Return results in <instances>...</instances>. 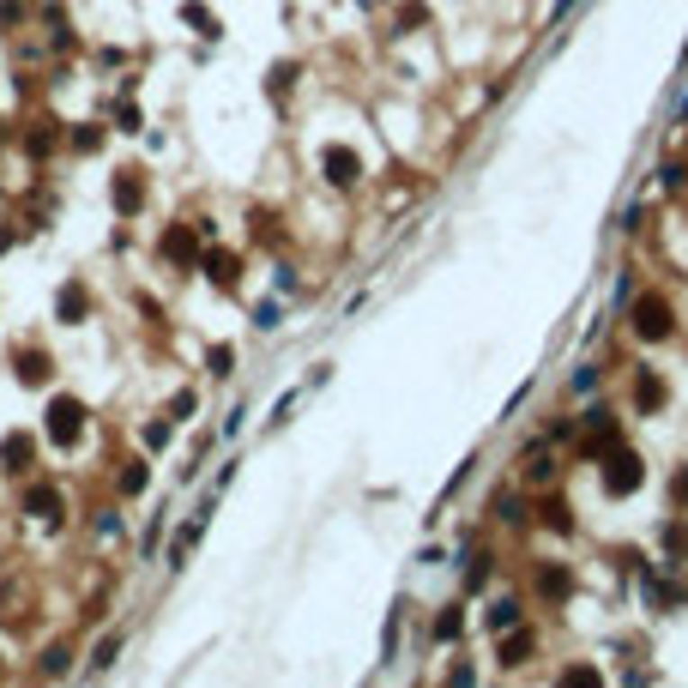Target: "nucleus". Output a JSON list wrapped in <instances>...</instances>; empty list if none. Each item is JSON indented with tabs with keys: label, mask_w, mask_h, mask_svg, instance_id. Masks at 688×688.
<instances>
[{
	"label": "nucleus",
	"mask_w": 688,
	"mask_h": 688,
	"mask_svg": "<svg viewBox=\"0 0 688 688\" xmlns=\"http://www.w3.org/2000/svg\"><path fill=\"white\" fill-rule=\"evenodd\" d=\"M61 314H67V321H79V314H85V290L67 284V290H61Z\"/></svg>",
	"instance_id": "12"
},
{
	"label": "nucleus",
	"mask_w": 688,
	"mask_h": 688,
	"mask_svg": "<svg viewBox=\"0 0 688 688\" xmlns=\"http://www.w3.org/2000/svg\"><path fill=\"white\" fill-rule=\"evenodd\" d=\"M24 513H37V520H61V495L49 484H37L31 495H24Z\"/></svg>",
	"instance_id": "5"
},
{
	"label": "nucleus",
	"mask_w": 688,
	"mask_h": 688,
	"mask_svg": "<svg viewBox=\"0 0 688 688\" xmlns=\"http://www.w3.org/2000/svg\"><path fill=\"white\" fill-rule=\"evenodd\" d=\"M435 634H441V640H453V634H459V610H447L441 622H435Z\"/></svg>",
	"instance_id": "17"
},
{
	"label": "nucleus",
	"mask_w": 688,
	"mask_h": 688,
	"mask_svg": "<svg viewBox=\"0 0 688 688\" xmlns=\"http://www.w3.org/2000/svg\"><path fill=\"white\" fill-rule=\"evenodd\" d=\"M634 332H640V339H665L670 332V308L658 303V296H640V303H634Z\"/></svg>",
	"instance_id": "3"
},
{
	"label": "nucleus",
	"mask_w": 688,
	"mask_h": 688,
	"mask_svg": "<svg viewBox=\"0 0 688 688\" xmlns=\"http://www.w3.org/2000/svg\"><path fill=\"white\" fill-rule=\"evenodd\" d=\"M79 429H85V405H79V399H55V405H49V441H55V447H73V441H79Z\"/></svg>",
	"instance_id": "1"
},
{
	"label": "nucleus",
	"mask_w": 688,
	"mask_h": 688,
	"mask_svg": "<svg viewBox=\"0 0 688 688\" xmlns=\"http://www.w3.org/2000/svg\"><path fill=\"white\" fill-rule=\"evenodd\" d=\"M200 531H205V507L194 513V520H187L182 531H176V538H169V562H176V567H182V556H187V549L200 544Z\"/></svg>",
	"instance_id": "4"
},
{
	"label": "nucleus",
	"mask_w": 688,
	"mask_h": 688,
	"mask_svg": "<svg viewBox=\"0 0 688 688\" xmlns=\"http://www.w3.org/2000/svg\"><path fill=\"white\" fill-rule=\"evenodd\" d=\"M194 230H169V236H163V254H169V260H194Z\"/></svg>",
	"instance_id": "7"
},
{
	"label": "nucleus",
	"mask_w": 688,
	"mask_h": 688,
	"mask_svg": "<svg viewBox=\"0 0 688 688\" xmlns=\"http://www.w3.org/2000/svg\"><path fill=\"white\" fill-rule=\"evenodd\" d=\"M544 520H549L556 531H567V502H549V507H544Z\"/></svg>",
	"instance_id": "16"
},
{
	"label": "nucleus",
	"mask_w": 688,
	"mask_h": 688,
	"mask_svg": "<svg viewBox=\"0 0 688 688\" xmlns=\"http://www.w3.org/2000/svg\"><path fill=\"white\" fill-rule=\"evenodd\" d=\"M326 169H332V182H339V187H350V182H357V151L332 145V151H326Z\"/></svg>",
	"instance_id": "6"
},
{
	"label": "nucleus",
	"mask_w": 688,
	"mask_h": 688,
	"mask_svg": "<svg viewBox=\"0 0 688 688\" xmlns=\"http://www.w3.org/2000/svg\"><path fill=\"white\" fill-rule=\"evenodd\" d=\"M205 272H212V284H223V290L236 284V260H230V254H212V260H205Z\"/></svg>",
	"instance_id": "9"
},
{
	"label": "nucleus",
	"mask_w": 688,
	"mask_h": 688,
	"mask_svg": "<svg viewBox=\"0 0 688 688\" xmlns=\"http://www.w3.org/2000/svg\"><path fill=\"white\" fill-rule=\"evenodd\" d=\"M115 652H122V634H103L97 652H91V670H109V665H115Z\"/></svg>",
	"instance_id": "8"
},
{
	"label": "nucleus",
	"mask_w": 688,
	"mask_h": 688,
	"mask_svg": "<svg viewBox=\"0 0 688 688\" xmlns=\"http://www.w3.org/2000/svg\"><path fill=\"white\" fill-rule=\"evenodd\" d=\"M230 363H236V350H230V344H218V350H212V375H230Z\"/></svg>",
	"instance_id": "14"
},
{
	"label": "nucleus",
	"mask_w": 688,
	"mask_h": 688,
	"mask_svg": "<svg viewBox=\"0 0 688 688\" xmlns=\"http://www.w3.org/2000/svg\"><path fill=\"white\" fill-rule=\"evenodd\" d=\"M67 658H73V652H67V647H55L49 658H42V670H49V676H61V670H67Z\"/></svg>",
	"instance_id": "15"
},
{
	"label": "nucleus",
	"mask_w": 688,
	"mask_h": 688,
	"mask_svg": "<svg viewBox=\"0 0 688 688\" xmlns=\"http://www.w3.org/2000/svg\"><path fill=\"white\" fill-rule=\"evenodd\" d=\"M122 489H127V495H140V489H145V466H140V459H127V471H122Z\"/></svg>",
	"instance_id": "13"
},
{
	"label": "nucleus",
	"mask_w": 688,
	"mask_h": 688,
	"mask_svg": "<svg viewBox=\"0 0 688 688\" xmlns=\"http://www.w3.org/2000/svg\"><path fill=\"white\" fill-rule=\"evenodd\" d=\"M640 477H647V471H640V459H634V453H616V459L604 466V489H610V495H634V489H640Z\"/></svg>",
	"instance_id": "2"
},
{
	"label": "nucleus",
	"mask_w": 688,
	"mask_h": 688,
	"mask_svg": "<svg viewBox=\"0 0 688 688\" xmlns=\"http://www.w3.org/2000/svg\"><path fill=\"white\" fill-rule=\"evenodd\" d=\"M507 622H520V604H513V598H502V604H489V628H507Z\"/></svg>",
	"instance_id": "11"
},
{
	"label": "nucleus",
	"mask_w": 688,
	"mask_h": 688,
	"mask_svg": "<svg viewBox=\"0 0 688 688\" xmlns=\"http://www.w3.org/2000/svg\"><path fill=\"white\" fill-rule=\"evenodd\" d=\"M0 459H6V466L19 471L24 459H31V441H24V435H6V447H0Z\"/></svg>",
	"instance_id": "10"
}]
</instances>
